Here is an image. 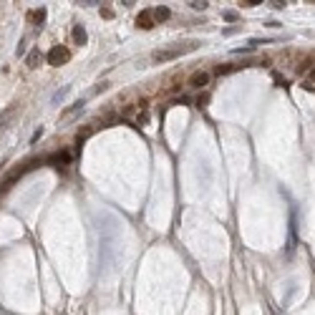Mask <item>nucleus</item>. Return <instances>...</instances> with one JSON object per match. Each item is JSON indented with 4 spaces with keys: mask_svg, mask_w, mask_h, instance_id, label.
I'll return each mask as SVG.
<instances>
[{
    "mask_svg": "<svg viewBox=\"0 0 315 315\" xmlns=\"http://www.w3.org/2000/svg\"><path fill=\"white\" fill-rule=\"evenodd\" d=\"M189 5H192L194 10H204V8H207L209 3H204V0H202V3H189Z\"/></svg>",
    "mask_w": 315,
    "mask_h": 315,
    "instance_id": "nucleus-10",
    "label": "nucleus"
},
{
    "mask_svg": "<svg viewBox=\"0 0 315 315\" xmlns=\"http://www.w3.org/2000/svg\"><path fill=\"white\" fill-rule=\"evenodd\" d=\"M48 161H51V164H58V167H61V164H68V161H71V152H56Z\"/></svg>",
    "mask_w": 315,
    "mask_h": 315,
    "instance_id": "nucleus-5",
    "label": "nucleus"
},
{
    "mask_svg": "<svg viewBox=\"0 0 315 315\" xmlns=\"http://www.w3.org/2000/svg\"><path fill=\"white\" fill-rule=\"evenodd\" d=\"M73 40H76L79 46H83V43L88 40V36H86V31H83L81 25H76V28H73Z\"/></svg>",
    "mask_w": 315,
    "mask_h": 315,
    "instance_id": "nucleus-6",
    "label": "nucleus"
},
{
    "mask_svg": "<svg viewBox=\"0 0 315 315\" xmlns=\"http://www.w3.org/2000/svg\"><path fill=\"white\" fill-rule=\"evenodd\" d=\"M137 25H139V28H144V31L154 28V16H152V10H144L141 16L137 18Z\"/></svg>",
    "mask_w": 315,
    "mask_h": 315,
    "instance_id": "nucleus-4",
    "label": "nucleus"
},
{
    "mask_svg": "<svg viewBox=\"0 0 315 315\" xmlns=\"http://www.w3.org/2000/svg\"><path fill=\"white\" fill-rule=\"evenodd\" d=\"M239 5H245V8H255V5H260V3H255V0H242Z\"/></svg>",
    "mask_w": 315,
    "mask_h": 315,
    "instance_id": "nucleus-11",
    "label": "nucleus"
},
{
    "mask_svg": "<svg viewBox=\"0 0 315 315\" xmlns=\"http://www.w3.org/2000/svg\"><path fill=\"white\" fill-rule=\"evenodd\" d=\"M43 18H46V10H43V8L31 13V20H36V23H43Z\"/></svg>",
    "mask_w": 315,
    "mask_h": 315,
    "instance_id": "nucleus-8",
    "label": "nucleus"
},
{
    "mask_svg": "<svg viewBox=\"0 0 315 315\" xmlns=\"http://www.w3.org/2000/svg\"><path fill=\"white\" fill-rule=\"evenodd\" d=\"M28 66H31V68H36V66H38V51H33V53H31V58H28Z\"/></svg>",
    "mask_w": 315,
    "mask_h": 315,
    "instance_id": "nucleus-9",
    "label": "nucleus"
},
{
    "mask_svg": "<svg viewBox=\"0 0 315 315\" xmlns=\"http://www.w3.org/2000/svg\"><path fill=\"white\" fill-rule=\"evenodd\" d=\"M68 58H71V53H68V48H63V46H53V48L48 51V63H51V66H63Z\"/></svg>",
    "mask_w": 315,
    "mask_h": 315,
    "instance_id": "nucleus-2",
    "label": "nucleus"
},
{
    "mask_svg": "<svg viewBox=\"0 0 315 315\" xmlns=\"http://www.w3.org/2000/svg\"><path fill=\"white\" fill-rule=\"evenodd\" d=\"M152 16H154V20H167V18H169V8H161V5H159V8L152 10Z\"/></svg>",
    "mask_w": 315,
    "mask_h": 315,
    "instance_id": "nucleus-7",
    "label": "nucleus"
},
{
    "mask_svg": "<svg viewBox=\"0 0 315 315\" xmlns=\"http://www.w3.org/2000/svg\"><path fill=\"white\" fill-rule=\"evenodd\" d=\"M197 48V43H184V46H174V48H167V51H154V61L159 63H164V61H172V58H177V56H182V53H189V51H194Z\"/></svg>",
    "mask_w": 315,
    "mask_h": 315,
    "instance_id": "nucleus-1",
    "label": "nucleus"
},
{
    "mask_svg": "<svg viewBox=\"0 0 315 315\" xmlns=\"http://www.w3.org/2000/svg\"><path fill=\"white\" fill-rule=\"evenodd\" d=\"M207 83H209V71H194L189 76V81H187V86L194 88V91L202 88V86H207Z\"/></svg>",
    "mask_w": 315,
    "mask_h": 315,
    "instance_id": "nucleus-3",
    "label": "nucleus"
}]
</instances>
